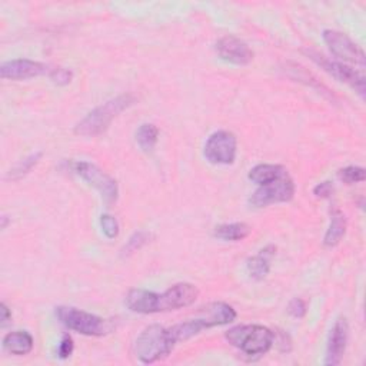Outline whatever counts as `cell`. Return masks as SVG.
<instances>
[{
    "label": "cell",
    "mask_w": 366,
    "mask_h": 366,
    "mask_svg": "<svg viewBox=\"0 0 366 366\" xmlns=\"http://www.w3.org/2000/svg\"><path fill=\"white\" fill-rule=\"evenodd\" d=\"M285 172H287V169L280 165L262 163V165H257L252 169V171L249 172V179L253 183L262 186V185H266L277 179L279 176H282Z\"/></svg>",
    "instance_id": "cell-16"
},
{
    "label": "cell",
    "mask_w": 366,
    "mask_h": 366,
    "mask_svg": "<svg viewBox=\"0 0 366 366\" xmlns=\"http://www.w3.org/2000/svg\"><path fill=\"white\" fill-rule=\"evenodd\" d=\"M250 227L243 222H236V223H224L220 224L215 229V236L222 239V241H231V242H238L243 241L250 235Z\"/></svg>",
    "instance_id": "cell-19"
},
{
    "label": "cell",
    "mask_w": 366,
    "mask_h": 366,
    "mask_svg": "<svg viewBox=\"0 0 366 366\" xmlns=\"http://www.w3.org/2000/svg\"><path fill=\"white\" fill-rule=\"evenodd\" d=\"M323 40L328 45L329 50L337 59H342L344 62L358 65L360 68L365 66L366 58L363 50L345 33L326 29L323 32Z\"/></svg>",
    "instance_id": "cell-9"
},
{
    "label": "cell",
    "mask_w": 366,
    "mask_h": 366,
    "mask_svg": "<svg viewBox=\"0 0 366 366\" xmlns=\"http://www.w3.org/2000/svg\"><path fill=\"white\" fill-rule=\"evenodd\" d=\"M73 169L84 182L99 190L102 198L107 204L116 202L119 196L118 182L112 176H109L106 172H103L100 167L91 162H76L73 165Z\"/></svg>",
    "instance_id": "cell-7"
},
{
    "label": "cell",
    "mask_w": 366,
    "mask_h": 366,
    "mask_svg": "<svg viewBox=\"0 0 366 366\" xmlns=\"http://www.w3.org/2000/svg\"><path fill=\"white\" fill-rule=\"evenodd\" d=\"M345 232H346L345 215L340 209H335L332 212V219H330L329 229L326 231L325 238H323V245L328 246V247L336 246L337 243L341 242V239L344 238Z\"/></svg>",
    "instance_id": "cell-17"
},
{
    "label": "cell",
    "mask_w": 366,
    "mask_h": 366,
    "mask_svg": "<svg viewBox=\"0 0 366 366\" xmlns=\"http://www.w3.org/2000/svg\"><path fill=\"white\" fill-rule=\"evenodd\" d=\"M45 73H47L46 65L29 59H15V61L5 62L2 66H0V76H2V79H10V80L38 77Z\"/></svg>",
    "instance_id": "cell-14"
},
{
    "label": "cell",
    "mask_w": 366,
    "mask_h": 366,
    "mask_svg": "<svg viewBox=\"0 0 366 366\" xmlns=\"http://www.w3.org/2000/svg\"><path fill=\"white\" fill-rule=\"evenodd\" d=\"M288 314L295 319H302L306 315V303L300 298H295L288 305Z\"/></svg>",
    "instance_id": "cell-26"
},
{
    "label": "cell",
    "mask_w": 366,
    "mask_h": 366,
    "mask_svg": "<svg viewBox=\"0 0 366 366\" xmlns=\"http://www.w3.org/2000/svg\"><path fill=\"white\" fill-rule=\"evenodd\" d=\"M216 52L222 61L234 65L243 66L253 61L252 49L243 40L232 35L223 36L218 40Z\"/></svg>",
    "instance_id": "cell-12"
},
{
    "label": "cell",
    "mask_w": 366,
    "mask_h": 366,
    "mask_svg": "<svg viewBox=\"0 0 366 366\" xmlns=\"http://www.w3.org/2000/svg\"><path fill=\"white\" fill-rule=\"evenodd\" d=\"M42 152H36L31 156L24 158L23 160H20L13 169H10V172L8 175V179H12V181H17L20 178H23L24 175L29 174L32 171V167L36 166L42 158Z\"/></svg>",
    "instance_id": "cell-21"
},
{
    "label": "cell",
    "mask_w": 366,
    "mask_h": 366,
    "mask_svg": "<svg viewBox=\"0 0 366 366\" xmlns=\"http://www.w3.org/2000/svg\"><path fill=\"white\" fill-rule=\"evenodd\" d=\"M273 253H275V247L268 246L264 250H261L259 255L253 257L247 261V272L253 279L261 280L269 273V270H270L269 259H270V257H273Z\"/></svg>",
    "instance_id": "cell-18"
},
{
    "label": "cell",
    "mask_w": 366,
    "mask_h": 366,
    "mask_svg": "<svg viewBox=\"0 0 366 366\" xmlns=\"http://www.w3.org/2000/svg\"><path fill=\"white\" fill-rule=\"evenodd\" d=\"M228 342L249 356L265 355L275 342V333L261 325H239L227 332Z\"/></svg>",
    "instance_id": "cell-4"
},
{
    "label": "cell",
    "mask_w": 366,
    "mask_h": 366,
    "mask_svg": "<svg viewBox=\"0 0 366 366\" xmlns=\"http://www.w3.org/2000/svg\"><path fill=\"white\" fill-rule=\"evenodd\" d=\"M151 234L148 232H136L130 236V239L128 241V243L125 245V247L122 249V255L123 257H129L132 255L133 252L142 249L149 241H151Z\"/></svg>",
    "instance_id": "cell-22"
},
{
    "label": "cell",
    "mask_w": 366,
    "mask_h": 366,
    "mask_svg": "<svg viewBox=\"0 0 366 366\" xmlns=\"http://www.w3.org/2000/svg\"><path fill=\"white\" fill-rule=\"evenodd\" d=\"M135 103L136 96H133L132 93H123L110 99L93 109L86 118L82 119L75 128V133L84 137H93L102 135L109 128L112 121Z\"/></svg>",
    "instance_id": "cell-2"
},
{
    "label": "cell",
    "mask_w": 366,
    "mask_h": 366,
    "mask_svg": "<svg viewBox=\"0 0 366 366\" xmlns=\"http://www.w3.org/2000/svg\"><path fill=\"white\" fill-rule=\"evenodd\" d=\"M307 54L311 56L312 61H315L325 72H328L329 75H332L335 79H337L340 82H344L349 86H352L353 89L358 91V93L365 98V89H366V82L363 75L358 73L355 69H352L351 66H346L344 63L340 62H333L326 59L325 56L315 53V52H307Z\"/></svg>",
    "instance_id": "cell-10"
},
{
    "label": "cell",
    "mask_w": 366,
    "mask_h": 366,
    "mask_svg": "<svg viewBox=\"0 0 366 366\" xmlns=\"http://www.w3.org/2000/svg\"><path fill=\"white\" fill-rule=\"evenodd\" d=\"M50 79L53 80V83L59 84V86H66V84L72 82L73 73L69 69L59 68V69H54L50 72Z\"/></svg>",
    "instance_id": "cell-25"
},
{
    "label": "cell",
    "mask_w": 366,
    "mask_h": 366,
    "mask_svg": "<svg viewBox=\"0 0 366 366\" xmlns=\"http://www.w3.org/2000/svg\"><path fill=\"white\" fill-rule=\"evenodd\" d=\"M56 317L70 330L86 336H103L110 332L112 325L109 321L88 314L76 307L59 306L56 307Z\"/></svg>",
    "instance_id": "cell-5"
},
{
    "label": "cell",
    "mask_w": 366,
    "mask_h": 366,
    "mask_svg": "<svg viewBox=\"0 0 366 366\" xmlns=\"http://www.w3.org/2000/svg\"><path fill=\"white\" fill-rule=\"evenodd\" d=\"M159 129L152 123H144L136 130V142L144 152H152L158 144Z\"/></svg>",
    "instance_id": "cell-20"
},
{
    "label": "cell",
    "mask_w": 366,
    "mask_h": 366,
    "mask_svg": "<svg viewBox=\"0 0 366 366\" xmlns=\"http://www.w3.org/2000/svg\"><path fill=\"white\" fill-rule=\"evenodd\" d=\"M337 176H340V179L346 185H353L358 182H363L366 179V172L363 167L348 166L345 169H341V171L337 172Z\"/></svg>",
    "instance_id": "cell-23"
},
{
    "label": "cell",
    "mask_w": 366,
    "mask_h": 366,
    "mask_svg": "<svg viewBox=\"0 0 366 366\" xmlns=\"http://www.w3.org/2000/svg\"><path fill=\"white\" fill-rule=\"evenodd\" d=\"M33 337L26 330H15L9 332L3 337V348L6 352L17 356L29 355L33 349Z\"/></svg>",
    "instance_id": "cell-15"
},
{
    "label": "cell",
    "mask_w": 366,
    "mask_h": 366,
    "mask_svg": "<svg viewBox=\"0 0 366 366\" xmlns=\"http://www.w3.org/2000/svg\"><path fill=\"white\" fill-rule=\"evenodd\" d=\"M295 190L296 188H295L293 179L287 171L282 176H279L277 179L259 186L250 196L249 202L257 208H264L272 204L289 202L293 198Z\"/></svg>",
    "instance_id": "cell-6"
},
{
    "label": "cell",
    "mask_w": 366,
    "mask_h": 366,
    "mask_svg": "<svg viewBox=\"0 0 366 366\" xmlns=\"http://www.w3.org/2000/svg\"><path fill=\"white\" fill-rule=\"evenodd\" d=\"M8 227V216H3L2 218V229H6Z\"/></svg>",
    "instance_id": "cell-30"
},
{
    "label": "cell",
    "mask_w": 366,
    "mask_h": 366,
    "mask_svg": "<svg viewBox=\"0 0 366 366\" xmlns=\"http://www.w3.org/2000/svg\"><path fill=\"white\" fill-rule=\"evenodd\" d=\"M100 227H102V232L107 239H115L119 235V223L116 220V218H114L112 215H102L100 216Z\"/></svg>",
    "instance_id": "cell-24"
},
{
    "label": "cell",
    "mask_w": 366,
    "mask_h": 366,
    "mask_svg": "<svg viewBox=\"0 0 366 366\" xmlns=\"http://www.w3.org/2000/svg\"><path fill=\"white\" fill-rule=\"evenodd\" d=\"M73 353V341L69 335H65L62 337V341L59 344V349H58V355L62 359H68L70 355Z\"/></svg>",
    "instance_id": "cell-27"
},
{
    "label": "cell",
    "mask_w": 366,
    "mask_h": 366,
    "mask_svg": "<svg viewBox=\"0 0 366 366\" xmlns=\"http://www.w3.org/2000/svg\"><path fill=\"white\" fill-rule=\"evenodd\" d=\"M236 317V311L231 305L223 302H212L199 307L193 318L201 323L204 329H209L232 323Z\"/></svg>",
    "instance_id": "cell-11"
},
{
    "label": "cell",
    "mask_w": 366,
    "mask_h": 366,
    "mask_svg": "<svg viewBox=\"0 0 366 366\" xmlns=\"http://www.w3.org/2000/svg\"><path fill=\"white\" fill-rule=\"evenodd\" d=\"M199 296V289L192 284H176L163 293L145 289H132L126 296V306L132 312L149 315L188 307Z\"/></svg>",
    "instance_id": "cell-1"
},
{
    "label": "cell",
    "mask_w": 366,
    "mask_h": 366,
    "mask_svg": "<svg viewBox=\"0 0 366 366\" xmlns=\"http://www.w3.org/2000/svg\"><path fill=\"white\" fill-rule=\"evenodd\" d=\"M332 192H333V186L330 182H322V183L317 185L314 189V195L317 196V198H322V199L329 198Z\"/></svg>",
    "instance_id": "cell-28"
},
{
    "label": "cell",
    "mask_w": 366,
    "mask_h": 366,
    "mask_svg": "<svg viewBox=\"0 0 366 366\" xmlns=\"http://www.w3.org/2000/svg\"><path fill=\"white\" fill-rule=\"evenodd\" d=\"M12 319L10 309L6 306V303L0 305V321H2V326H5Z\"/></svg>",
    "instance_id": "cell-29"
},
{
    "label": "cell",
    "mask_w": 366,
    "mask_h": 366,
    "mask_svg": "<svg viewBox=\"0 0 366 366\" xmlns=\"http://www.w3.org/2000/svg\"><path fill=\"white\" fill-rule=\"evenodd\" d=\"M175 345L171 330L160 325H151L137 336L135 355L142 363H155L171 353Z\"/></svg>",
    "instance_id": "cell-3"
},
{
    "label": "cell",
    "mask_w": 366,
    "mask_h": 366,
    "mask_svg": "<svg viewBox=\"0 0 366 366\" xmlns=\"http://www.w3.org/2000/svg\"><path fill=\"white\" fill-rule=\"evenodd\" d=\"M348 337H349L348 322L345 318H340L335 322L329 333L325 365L335 366L342 362L345 351H346V345H348Z\"/></svg>",
    "instance_id": "cell-13"
},
{
    "label": "cell",
    "mask_w": 366,
    "mask_h": 366,
    "mask_svg": "<svg viewBox=\"0 0 366 366\" xmlns=\"http://www.w3.org/2000/svg\"><path fill=\"white\" fill-rule=\"evenodd\" d=\"M236 136L228 130H218L212 133L204 148V155L212 165H232L236 159Z\"/></svg>",
    "instance_id": "cell-8"
}]
</instances>
